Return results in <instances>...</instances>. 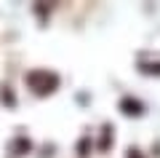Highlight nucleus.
Wrapping results in <instances>:
<instances>
[{"mask_svg":"<svg viewBox=\"0 0 160 158\" xmlns=\"http://www.w3.org/2000/svg\"><path fill=\"white\" fill-rule=\"evenodd\" d=\"M120 110H123V115H142L144 105L136 96H123V99H120Z\"/></svg>","mask_w":160,"mask_h":158,"instance_id":"2","label":"nucleus"},{"mask_svg":"<svg viewBox=\"0 0 160 158\" xmlns=\"http://www.w3.org/2000/svg\"><path fill=\"white\" fill-rule=\"evenodd\" d=\"M88 145H91V139H80V145H78V150H80V155H88Z\"/></svg>","mask_w":160,"mask_h":158,"instance_id":"6","label":"nucleus"},{"mask_svg":"<svg viewBox=\"0 0 160 158\" xmlns=\"http://www.w3.org/2000/svg\"><path fill=\"white\" fill-rule=\"evenodd\" d=\"M27 86L40 96L51 94V91L59 89V75L51 73V70H32V73H27Z\"/></svg>","mask_w":160,"mask_h":158,"instance_id":"1","label":"nucleus"},{"mask_svg":"<svg viewBox=\"0 0 160 158\" xmlns=\"http://www.w3.org/2000/svg\"><path fill=\"white\" fill-rule=\"evenodd\" d=\"M112 126L109 123H104V129H102V139H99V150H107L109 147V142H112Z\"/></svg>","mask_w":160,"mask_h":158,"instance_id":"4","label":"nucleus"},{"mask_svg":"<svg viewBox=\"0 0 160 158\" xmlns=\"http://www.w3.org/2000/svg\"><path fill=\"white\" fill-rule=\"evenodd\" d=\"M11 150L19 153V155H22V153H29V150H32V142H29L27 137H19V139L11 142Z\"/></svg>","mask_w":160,"mask_h":158,"instance_id":"3","label":"nucleus"},{"mask_svg":"<svg viewBox=\"0 0 160 158\" xmlns=\"http://www.w3.org/2000/svg\"><path fill=\"white\" fill-rule=\"evenodd\" d=\"M126 158H144V155H142V150H139V147H128Z\"/></svg>","mask_w":160,"mask_h":158,"instance_id":"7","label":"nucleus"},{"mask_svg":"<svg viewBox=\"0 0 160 158\" xmlns=\"http://www.w3.org/2000/svg\"><path fill=\"white\" fill-rule=\"evenodd\" d=\"M139 70H142L144 75H160V62H142Z\"/></svg>","mask_w":160,"mask_h":158,"instance_id":"5","label":"nucleus"}]
</instances>
